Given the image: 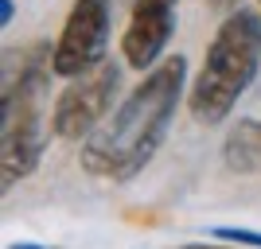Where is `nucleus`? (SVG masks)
Listing matches in <instances>:
<instances>
[{
    "mask_svg": "<svg viewBox=\"0 0 261 249\" xmlns=\"http://www.w3.org/2000/svg\"><path fill=\"white\" fill-rule=\"evenodd\" d=\"M184 98H187V59L172 54L160 66H152L121 98V105L98 125L94 136H86L82 156H78L86 175L113 179V183L137 179L164 148Z\"/></svg>",
    "mask_w": 261,
    "mask_h": 249,
    "instance_id": "1",
    "label": "nucleus"
},
{
    "mask_svg": "<svg viewBox=\"0 0 261 249\" xmlns=\"http://www.w3.org/2000/svg\"><path fill=\"white\" fill-rule=\"evenodd\" d=\"M261 70V16L250 8H234L215 32L195 86L187 90V113L199 125H222L253 86Z\"/></svg>",
    "mask_w": 261,
    "mask_h": 249,
    "instance_id": "2",
    "label": "nucleus"
},
{
    "mask_svg": "<svg viewBox=\"0 0 261 249\" xmlns=\"http://www.w3.org/2000/svg\"><path fill=\"white\" fill-rule=\"evenodd\" d=\"M47 54L23 63L16 82H4L0 98V179L12 187L16 179L32 175L47 152L43 125V94H47Z\"/></svg>",
    "mask_w": 261,
    "mask_h": 249,
    "instance_id": "3",
    "label": "nucleus"
},
{
    "mask_svg": "<svg viewBox=\"0 0 261 249\" xmlns=\"http://www.w3.org/2000/svg\"><path fill=\"white\" fill-rule=\"evenodd\" d=\"M117 90H121V63H113V59H106L101 66H94L82 78H70L51 109L55 136H63V141L94 136L98 125L109 117V105L117 98Z\"/></svg>",
    "mask_w": 261,
    "mask_h": 249,
    "instance_id": "4",
    "label": "nucleus"
},
{
    "mask_svg": "<svg viewBox=\"0 0 261 249\" xmlns=\"http://www.w3.org/2000/svg\"><path fill=\"white\" fill-rule=\"evenodd\" d=\"M109 23H113V4L109 0H74L63 32H59V43L51 51V74L82 78L94 66L106 63Z\"/></svg>",
    "mask_w": 261,
    "mask_h": 249,
    "instance_id": "5",
    "label": "nucleus"
},
{
    "mask_svg": "<svg viewBox=\"0 0 261 249\" xmlns=\"http://www.w3.org/2000/svg\"><path fill=\"white\" fill-rule=\"evenodd\" d=\"M175 8H179V0H133L129 23H125V35H121L125 66L148 74L152 66L164 63L160 54L175 35Z\"/></svg>",
    "mask_w": 261,
    "mask_h": 249,
    "instance_id": "6",
    "label": "nucleus"
},
{
    "mask_svg": "<svg viewBox=\"0 0 261 249\" xmlns=\"http://www.w3.org/2000/svg\"><path fill=\"white\" fill-rule=\"evenodd\" d=\"M226 168L230 172H257L261 168V125L257 121H238L226 136Z\"/></svg>",
    "mask_w": 261,
    "mask_h": 249,
    "instance_id": "7",
    "label": "nucleus"
},
{
    "mask_svg": "<svg viewBox=\"0 0 261 249\" xmlns=\"http://www.w3.org/2000/svg\"><path fill=\"white\" fill-rule=\"evenodd\" d=\"M218 241H230V245H253L261 249V230H246V226H215Z\"/></svg>",
    "mask_w": 261,
    "mask_h": 249,
    "instance_id": "8",
    "label": "nucleus"
},
{
    "mask_svg": "<svg viewBox=\"0 0 261 249\" xmlns=\"http://www.w3.org/2000/svg\"><path fill=\"white\" fill-rule=\"evenodd\" d=\"M0 23H4V27L12 23V0H0Z\"/></svg>",
    "mask_w": 261,
    "mask_h": 249,
    "instance_id": "9",
    "label": "nucleus"
},
{
    "mask_svg": "<svg viewBox=\"0 0 261 249\" xmlns=\"http://www.w3.org/2000/svg\"><path fill=\"white\" fill-rule=\"evenodd\" d=\"M8 249H47V245H35V241H12Z\"/></svg>",
    "mask_w": 261,
    "mask_h": 249,
    "instance_id": "10",
    "label": "nucleus"
},
{
    "mask_svg": "<svg viewBox=\"0 0 261 249\" xmlns=\"http://www.w3.org/2000/svg\"><path fill=\"white\" fill-rule=\"evenodd\" d=\"M211 8H234V0H207Z\"/></svg>",
    "mask_w": 261,
    "mask_h": 249,
    "instance_id": "11",
    "label": "nucleus"
},
{
    "mask_svg": "<svg viewBox=\"0 0 261 249\" xmlns=\"http://www.w3.org/2000/svg\"><path fill=\"white\" fill-rule=\"evenodd\" d=\"M184 249H226V245H184Z\"/></svg>",
    "mask_w": 261,
    "mask_h": 249,
    "instance_id": "12",
    "label": "nucleus"
},
{
    "mask_svg": "<svg viewBox=\"0 0 261 249\" xmlns=\"http://www.w3.org/2000/svg\"><path fill=\"white\" fill-rule=\"evenodd\" d=\"M257 4H261V0H257Z\"/></svg>",
    "mask_w": 261,
    "mask_h": 249,
    "instance_id": "13",
    "label": "nucleus"
}]
</instances>
